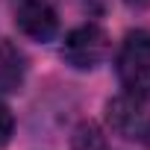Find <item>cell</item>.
Listing matches in <instances>:
<instances>
[{
    "label": "cell",
    "instance_id": "obj_3",
    "mask_svg": "<svg viewBox=\"0 0 150 150\" xmlns=\"http://www.w3.org/2000/svg\"><path fill=\"white\" fill-rule=\"evenodd\" d=\"M106 121L112 132L124 138H147L150 132V103L141 94L124 91L106 103Z\"/></svg>",
    "mask_w": 150,
    "mask_h": 150
},
{
    "label": "cell",
    "instance_id": "obj_1",
    "mask_svg": "<svg viewBox=\"0 0 150 150\" xmlns=\"http://www.w3.org/2000/svg\"><path fill=\"white\" fill-rule=\"evenodd\" d=\"M121 86L132 94L150 97V33H129L118 53Z\"/></svg>",
    "mask_w": 150,
    "mask_h": 150
},
{
    "label": "cell",
    "instance_id": "obj_5",
    "mask_svg": "<svg viewBox=\"0 0 150 150\" xmlns=\"http://www.w3.org/2000/svg\"><path fill=\"white\" fill-rule=\"evenodd\" d=\"M71 150H106V138L94 124H80L71 138Z\"/></svg>",
    "mask_w": 150,
    "mask_h": 150
},
{
    "label": "cell",
    "instance_id": "obj_8",
    "mask_svg": "<svg viewBox=\"0 0 150 150\" xmlns=\"http://www.w3.org/2000/svg\"><path fill=\"white\" fill-rule=\"evenodd\" d=\"M127 3H132V6H147L150 0H127Z\"/></svg>",
    "mask_w": 150,
    "mask_h": 150
},
{
    "label": "cell",
    "instance_id": "obj_4",
    "mask_svg": "<svg viewBox=\"0 0 150 150\" xmlns=\"http://www.w3.org/2000/svg\"><path fill=\"white\" fill-rule=\"evenodd\" d=\"M15 24L33 41H50L59 33V15L47 0H21L15 9Z\"/></svg>",
    "mask_w": 150,
    "mask_h": 150
},
{
    "label": "cell",
    "instance_id": "obj_2",
    "mask_svg": "<svg viewBox=\"0 0 150 150\" xmlns=\"http://www.w3.org/2000/svg\"><path fill=\"white\" fill-rule=\"evenodd\" d=\"M106 56H109V35L97 24H83L71 30L62 44V59L77 71H91Z\"/></svg>",
    "mask_w": 150,
    "mask_h": 150
},
{
    "label": "cell",
    "instance_id": "obj_6",
    "mask_svg": "<svg viewBox=\"0 0 150 150\" xmlns=\"http://www.w3.org/2000/svg\"><path fill=\"white\" fill-rule=\"evenodd\" d=\"M3 56H6V62H0V88H3V91H15L21 86V65H18L15 50L6 47Z\"/></svg>",
    "mask_w": 150,
    "mask_h": 150
},
{
    "label": "cell",
    "instance_id": "obj_7",
    "mask_svg": "<svg viewBox=\"0 0 150 150\" xmlns=\"http://www.w3.org/2000/svg\"><path fill=\"white\" fill-rule=\"evenodd\" d=\"M12 132H15V118H12V112L6 109V103H0V147L9 144Z\"/></svg>",
    "mask_w": 150,
    "mask_h": 150
}]
</instances>
